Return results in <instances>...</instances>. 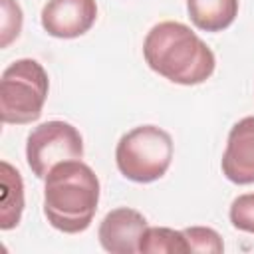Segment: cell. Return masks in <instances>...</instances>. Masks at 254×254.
Wrapping results in <instances>:
<instances>
[{
  "mask_svg": "<svg viewBox=\"0 0 254 254\" xmlns=\"http://www.w3.org/2000/svg\"><path fill=\"white\" fill-rule=\"evenodd\" d=\"M147 65L165 79L179 85L206 81L216 65L212 50L183 22L155 24L143 42Z\"/></svg>",
  "mask_w": 254,
  "mask_h": 254,
  "instance_id": "6da1fadb",
  "label": "cell"
},
{
  "mask_svg": "<svg viewBox=\"0 0 254 254\" xmlns=\"http://www.w3.org/2000/svg\"><path fill=\"white\" fill-rule=\"evenodd\" d=\"M99 204V179L81 159L58 163L46 177L44 216L65 234L89 228Z\"/></svg>",
  "mask_w": 254,
  "mask_h": 254,
  "instance_id": "7a4b0ae2",
  "label": "cell"
},
{
  "mask_svg": "<svg viewBox=\"0 0 254 254\" xmlns=\"http://www.w3.org/2000/svg\"><path fill=\"white\" fill-rule=\"evenodd\" d=\"M50 79L40 62L22 58L2 71L0 117L2 123L26 125L38 121L46 103Z\"/></svg>",
  "mask_w": 254,
  "mask_h": 254,
  "instance_id": "3957f363",
  "label": "cell"
},
{
  "mask_svg": "<svg viewBox=\"0 0 254 254\" xmlns=\"http://www.w3.org/2000/svg\"><path fill=\"white\" fill-rule=\"evenodd\" d=\"M173 161V139L157 125H141L127 131L115 147L119 173L133 183L161 179Z\"/></svg>",
  "mask_w": 254,
  "mask_h": 254,
  "instance_id": "277c9868",
  "label": "cell"
},
{
  "mask_svg": "<svg viewBox=\"0 0 254 254\" xmlns=\"http://www.w3.org/2000/svg\"><path fill=\"white\" fill-rule=\"evenodd\" d=\"M83 139L81 133L67 121H46L34 127L26 141V161L30 171L38 179H46L48 173L62 161L81 159Z\"/></svg>",
  "mask_w": 254,
  "mask_h": 254,
  "instance_id": "5b68a950",
  "label": "cell"
},
{
  "mask_svg": "<svg viewBox=\"0 0 254 254\" xmlns=\"http://www.w3.org/2000/svg\"><path fill=\"white\" fill-rule=\"evenodd\" d=\"M97 20L95 0H48L42 8V28L62 40L79 38Z\"/></svg>",
  "mask_w": 254,
  "mask_h": 254,
  "instance_id": "8992f818",
  "label": "cell"
},
{
  "mask_svg": "<svg viewBox=\"0 0 254 254\" xmlns=\"http://www.w3.org/2000/svg\"><path fill=\"white\" fill-rule=\"evenodd\" d=\"M147 230L145 216L129 206H119L109 210L97 230L99 244L111 254H133L139 252V242Z\"/></svg>",
  "mask_w": 254,
  "mask_h": 254,
  "instance_id": "52a82bcc",
  "label": "cell"
},
{
  "mask_svg": "<svg viewBox=\"0 0 254 254\" xmlns=\"http://www.w3.org/2000/svg\"><path fill=\"white\" fill-rule=\"evenodd\" d=\"M220 167L230 183L254 185V115L232 125Z\"/></svg>",
  "mask_w": 254,
  "mask_h": 254,
  "instance_id": "ba28073f",
  "label": "cell"
},
{
  "mask_svg": "<svg viewBox=\"0 0 254 254\" xmlns=\"http://www.w3.org/2000/svg\"><path fill=\"white\" fill-rule=\"evenodd\" d=\"M190 22L204 32H222L238 16V0H187Z\"/></svg>",
  "mask_w": 254,
  "mask_h": 254,
  "instance_id": "9c48e42d",
  "label": "cell"
},
{
  "mask_svg": "<svg viewBox=\"0 0 254 254\" xmlns=\"http://www.w3.org/2000/svg\"><path fill=\"white\" fill-rule=\"evenodd\" d=\"M0 183H2V196H0V228L10 230L18 226L24 210V183L20 173L8 163H0Z\"/></svg>",
  "mask_w": 254,
  "mask_h": 254,
  "instance_id": "30bf717a",
  "label": "cell"
},
{
  "mask_svg": "<svg viewBox=\"0 0 254 254\" xmlns=\"http://www.w3.org/2000/svg\"><path fill=\"white\" fill-rule=\"evenodd\" d=\"M139 252L145 254H185L189 244L183 230H173L167 226H147L139 242Z\"/></svg>",
  "mask_w": 254,
  "mask_h": 254,
  "instance_id": "8fae6325",
  "label": "cell"
},
{
  "mask_svg": "<svg viewBox=\"0 0 254 254\" xmlns=\"http://www.w3.org/2000/svg\"><path fill=\"white\" fill-rule=\"evenodd\" d=\"M185 240L189 244V252H206V254H220L224 250L222 238L214 228L208 226H189L183 230Z\"/></svg>",
  "mask_w": 254,
  "mask_h": 254,
  "instance_id": "7c38bea8",
  "label": "cell"
},
{
  "mask_svg": "<svg viewBox=\"0 0 254 254\" xmlns=\"http://www.w3.org/2000/svg\"><path fill=\"white\" fill-rule=\"evenodd\" d=\"M2 20H0V48H8L20 36L22 30V8L16 0H0Z\"/></svg>",
  "mask_w": 254,
  "mask_h": 254,
  "instance_id": "4fadbf2b",
  "label": "cell"
},
{
  "mask_svg": "<svg viewBox=\"0 0 254 254\" xmlns=\"http://www.w3.org/2000/svg\"><path fill=\"white\" fill-rule=\"evenodd\" d=\"M230 222L242 232L254 234V192L240 194L230 204Z\"/></svg>",
  "mask_w": 254,
  "mask_h": 254,
  "instance_id": "5bb4252c",
  "label": "cell"
}]
</instances>
